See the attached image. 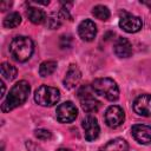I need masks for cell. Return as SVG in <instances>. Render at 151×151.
I'll list each match as a JSON object with an SVG mask.
<instances>
[{"mask_svg":"<svg viewBox=\"0 0 151 151\" xmlns=\"http://www.w3.org/2000/svg\"><path fill=\"white\" fill-rule=\"evenodd\" d=\"M105 123L109 127H112V129H116L118 126H120L123 123H124V119H125V114H124V111L120 106L118 105H111L106 112H105Z\"/></svg>","mask_w":151,"mask_h":151,"instance_id":"52a82bcc","label":"cell"},{"mask_svg":"<svg viewBox=\"0 0 151 151\" xmlns=\"http://www.w3.org/2000/svg\"><path fill=\"white\" fill-rule=\"evenodd\" d=\"M61 15L58 13H53L51 14L48 18H46V25L47 27H50L51 29H54V28H58L60 25H61Z\"/></svg>","mask_w":151,"mask_h":151,"instance_id":"44dd1931","label":"cell"},{"mask_svg":"<svg viewBox=\"0 0 151 151\" xmlns=\"http://www.w3.org/2000/svg\"><path fill=\"white\" fill-rule=\"evenodd\" d=\"M17 74H18V70L15 66L11 65L9 63H2L1 64V76L4 79L11 81V80L15 79Z\"/></svg>","mask_w":151,"mask_h":151,"instance_id":"e0dca14e","label":"cell"},{"mask_svg":"<svg viewBox=\"0 0 151 151\" xmlns=\"http://www.w3.org/2000/svg\"><path fill=\"white\" fill-rule=\"evenodd\" d=\"M119 27L127 33H136L142 29L143 22L139 17L132 15L130 13H124L119 19Z\"/></svg>","mask_w":151,"mask_h":151,"instance_id":"ba28073f","label":"cell"},{"mask_svg":"<svg viewBox=\"0 0 151 151\" xmlns=\"http://www.w3.org/2000/svg\"><path fill=\"white\" fill-rule=\"evenodd\" d=\"M113 50L116 55L119 58H129L132 54V46L126 38H118Z\"/></svg>","mask_w":151,"mask_h":151,"instance_id":"5bb4252c","label":"cell"},{"mask_svg":"<svg viewBox=\"0 0 151 151\" xmlns=\"http://www.w3.org/2000/svg\"><path fill=\"white\" fill-rule=\"evenodd\" d=\"M55 116L60 123H72L78 116V110L72 101H65L57 107Z\"/></svg>","mask_w":151,"mask_h":151,"instance_id":"8992f818","label":"cell"},{"mask_svg":"<svg viewBox=\"0 0 151 151\" xmlns=\"http://www.w3.org/2000/svg\"><path fill=\"white\" fill-rule=\"evenodd\" d=\"M72 39H71V37H66V35H63L61 37V41H65V44L61 46V48H68L71 45L67 42V41H71Z\"/></svg>","mask_w":151,"mask_h":151,"instance_id":"603a6c76","label":"cell"},{"mask_svg":"<svg viewBox=\"0 0 151 151\" xmlns=\"http://www.w3.org/2000/svg\"><path fill=\"white\" fill-rule=\"evenodd\" d=\"M92 90L98 96L106 98L110 101H114L119 98V88L117 83L111 78H98L92 83Z\"/></svg>","mask_w":151,"mask_h":151,"instance_id":"3957f363","label":"cell"},{"mask_svg":"<svg viewBox=\"0 0 151 151\" xmlns=\"http://www.w3.org/2000/svg\"><path fill=\"white\" fill-rule=\"evenodd\" d=\"M33 51H34V45L28 37H24V35L15 37L9 44V53L12 58L19 63L27 61L32 57Z\"/></svg>","mask_w":151,"mask_h":151,"instance_id":"7a4b0ae2","label":"cell"},{"mask_svg":"<svg viewBox=\"0 0 151 151\" xmlns=\"http://www.w3.org/2000/svg\"><path fill=\"white\" fill-rule=\"evenodd\" d=\"M31 91V86L26 80H20L18 81L15 85H13V87L9 90L6 99L1 103V111L4 113L9 112L12 110H14L15 107L22 105L26 99L28 98Z\"/></svg>","mask_w":151,"mask_h":151,"instance_id":"6da1fadb","label":"cell"},{"mask_svg":"<svg viewBox=\"0 0 151 151\" xmlns=\"http://www.w3.org/2000/svg\"><path fill=\"white\" fill-rule=\"evenodd\" d=\"M0 85H1V88H2V90H1V98H2V97L5 96V84L1 81V83H0Z\"/></svg>","mask_w":151,"mask_h":151,"instance_id":"d4e9b609","label":"cell"},{"mask_svg":"<svg viewBox=\"0 0 151 151\" xmlns=\"http://www.w3.org/2000/svg\"><path fill=\"white\" fill-rule=\"evenodd\" d=\"M34 134L40 140H48L52 138V133L46 129H38L34 131Z\"/></svg>","mask_w":151,"mask_h":151,"instance_id":"7402d4cb","label":"cell"},{"mask_svg":"<svg viewBox=\"0 0 151 151\" xmlns=\"http://www.w3.org/2000/svg\"><path fill=\"white\" fill-rule=\"evenodd\" d=\"M57 70V63L54 60H46L39 66V74L41 77H48Z\"/></svg>","mask_w":151,"mask_h":151,"instance_id":"d6986e66","label":"cell"},{"mask_svg":"<svg viewBox=\"0 0 151 151\" xmlns=\"http://www.w3.org/2000/svg\"><path fill=\"white\" fill-rule=\"evenodd\" d=\"M57 151H72V150H70V149H64V147H61V149H58Z\"/></svg>","mask_w":151,"mask_h":151,"instance_id":"4316f807","label":"cell"},{"mask_svg":"<svg viewBox=\"0 0 151 151\" xmlns=\"http://www.w3.org/2000/svg\"><path fill=\"white\" fill-rule=\"evenodd\" d=\"M81 125H83V129H84L85 139L87 142H92V140L98 138L99 132H100V127H99V124H98L97 119L93 116H87L83 120Z\"/></svg>","mask_w":151,"mask_h":151,"instance_id":"9c48e42d","label":"cell"},{"mask_svg":"<svg viewBox=\"0 0 151 151\" xmlns=\"http://www.w3.org/2000/svg\"><path fill=\"white\" fill-rule=\"evenodd\" d=\"M11 6H12V2H9V1H2V2L0 4V9L4 12V11H6V9H8Z\"/></svg>","mask_w":151,"mask_h":151,"instance_id":"cb8c5ba5","label":"cell"},{"mask_svg":"<svg viewBox=\"0 0 151 151\" xmlns=\"http://www.w3.org/2000/svg\"><path fill=\"white\" fill-rule=\"evenodd\" d=\"M143 4H144V5H146V6L149 7L150 12H151V1H143Z\"/></svg>","mask_w":151,"mask_h":151,"instance_id":"484cf974","label":"cell"},{"mask_svg":"<svg viewBox=\"0 0 151 151\" xmlns=\"http://www.w3.org/2000/svg\"><path fill=\"white\" fill-rule=\"evenodd\" d=\"M78 34L81 38V40L92 41L97 35V26H96V24L90 19L83 20L78 26Z\"/></svg>","mask_w":151,"mask_h":151,"instance_id":"7c38bea8","label":"cell"},{"mask_svg":"<svg viewBox=\"0 0 151 151\" xmlns=\"http://www.w3.org/2000/svg\"><path fill=\"white\" fill-rule=\"evenodd\" d=\"M60 99V92L57 87L41 85L34 92V100L40 106L51 107L55 105Z\"/></svg>","mask_w":151,"mask_h":151,"instance_id":"277c9868","label":"cell"},{"mask_svg":"<svg viewBox=\"0 0 151 151\" xmlns=\"http://www.w3.org/2000/svg\"><path fill=\"white\" fill-rule=\"evenodd\" d=\"M131 134L139 144L151 143V126H149V125L134 124L131 127Z\"/></svg>","mask_w":151,"mask_h":151,"instance_id":"8fae6325","label":"cell"},{"mask_svg":"<svg viewBox=\"0 0 151 151\" xmlns=\"http://www.w3.org/2000/svg\"><path fill=\"white\" fill-rule=\"evenodd\" d=\"M80 79H81V72H80V70L78 68L77 65L72 64V65H70V67H68V70H67V72L65 74L64 86L66 88H68V90H72V88H74L79 84Z\"/></svg>","mask_w":151,"mask_h":151,"instance_id":"4fadbf2b","label":"cell"},{"mask_svg":"<svg viewBox=\"0 0 151 151\" xmlns=\"http://www.w3.org/2000/svg\"><path fill=\"white\" fill-rule=\"evenodd\" d=\"M93 92L94 91L92 90V86H88V85L83 86L78 91V98H79L81 109L87 113L97 112L100 106V103L96 99Z\"/></svg>","mask_w":151,"mask_h":151,"instance_id":"5b68a950","label":"cell"},{"mask_svg":"<svg viewBox=\"0 0 151 151\" xmlns=\"http://www.w3.org/2000/svg\"><path fill=\"white\" fill-rule=\"evenodd\" d=\"M26 14H27V18L29 19V21L33 22V24H37V25L38 24H42L46 20L45 12L42 9L38 8V7H32V6L28 7Z\"/></svg>","mask_w":151,"mask_h":151,"instance_id":"2e32d148","label":"cell"},{"mask_svg":"<svg viewBox=\"0 0 151 151\" xmlns=\"http://www.w3.org/2000/svg\"><path fill=\"white\" fill-rule=\"evenodd\" d=\"M133 110L142 117L151 116V94H140L133 101Z\"/></svg>","mask_w":151,"mask_h":151,"instance_id":"30bf717a","label":"cell"},{"mask_svg":"<svg viewBox=\"0 0 151 151\" xmlns=\"http://www.w3.org/2000/svg\"><path fill=\"white\" fill-rule=\"evenodd\" d=\"M92 14L97 19H99L101 21H106L110 18V11L104 5H97V6H94L93 9H92Z\"/></svg>","mask_w":151,"mask_h":151,"instance_id":"ffe728a7","label":"cell"},{"mask_svg":"<svg viewBox=\"0 0 151 151\" xmlns=\"http://www.w3.org/2000/svg\"><path fill=\"white\" fill-rule=\"evenodd\" d=\"M100 151H129V144L123 138H114L107 142Z\"/></svg>","mask_w":151,"mask_h":151,"instance_id":"9a60e30c","label":"cell"},{"mask_svg":"<svg viewBox=\"0 0 151 151\" xmlns=\"http://www.w3.org/2000/svg\"><path fill=\"white\" fill-rule=\"evenodd\" d=\"M21 22V15L18 12H11L4 19V26L6 28H15Z\"/></svg>","mask_w":151,"mask_h":151,"instance_id":"ac0fdd59","label":"cell"}]
</instances>
